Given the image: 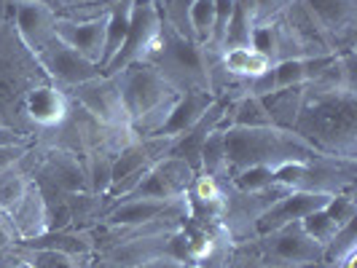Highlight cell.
<instances>
[{"instance_id": "4fadbf2b", "label": "cell", "mask_w": 357, "mask_h": 268, "mask_svg": "<svg viewBox=\"0 0 357 268\" xmlns=\"http://www.w3.org/2000/svg\"><path fill=\"white\" fill-rule=\"evenodd\" d=\"M70 116V97L59 86H54L49 81L36 84L33 89L24 94V102H22V118L27 129L33 132H43L49 134L54 129L68 121Z\"/></svg>"}, {"instance_id": "603a6c76", "label": "cell", "mask_w": 357, "mask_h": 268, "mask_svg": "<svg viewBox=\"0 0 357 268\" xmlns=\"http://www.w3.org/2000/svg\"><path fill=\"white\" fill-rule=\"evenodd\" d=\"M218 62H220L223 72L236 78V81H250L255 75L274 68V62L268 59L266 54H261L252 46H226L223 52L218 54Z\"/></svg>"}, {"instance_id": "8d00e7d4", "label": "cell", "mask_w": 357, "mask_h": 268, "mask_svg": "<svg viewBox=\"0 0 357 268\" xmlns=\"http://www.w3.org/2000/svg\"><path fill=\"white\" fill-rule=\"evenodd\" d=\"M135 268H194V266L188 260L178 258V255H159V258H153L148 263H140V266Z\"/></svg>"}, {"instance_id": "5bb4252c", "label": "cell", "mask_w": 357, "mask_h": 268, "mask_svg": "<svg viewBox=\"0 0 357 268\" xmlns=\"http://www.w3.org/2000/svg\"><path fill=\"white\" fill-rule=\"evenodd\" d=\"M8 6L14 14V33L33 56L56 40V11L52 6L36 0H19Z\"/></svg>"}, {"instance_id": "d590c367", "label": "cell", "mask_w": 357, "mask_h": 268, "mask_svg": "<svg viewBox=\"0 0 357 268\" xmlns=\"http://www.w3.org/2000/svg\"><path fill=\"white\" fill-rule=\"evenodd\" d=\"M271 91H277V81H274V68L266 72H261V75H255V78H250L248 81V94H252V97H266V94H271Z\"/></svg>"}, {"instance_id": "52a82bcc", "label": "cell", "mask_w": 357, "mask_h": 268, "mask_svg": "<svg viewBox=\"0 0 357 268\" xmlns=\"http://www.w3.org/2000/svg\"><path fill=\"white\" fill-rule=\"evenodd\" d=\"M266 266H325V250L304 231L301 220L252 239Z\"/></svg>"}, {"instance_id": "277c9868", "label": "cell", "mask_w": 357, "mask_h": 268, "mask_svg": "<svg viewBox=\"0 0 357 268\" xmlns=\"http://www.w3.org/2000/svg\"><path fill=\"white\" fill-rule=\"evenodd\" d=\"M148 65H153L178 91H210V72L202 43L180 36L167 22L161 27L159 49L148 59Z\"/></svg>"}, {"instance_id": "ab89813d", "label": "cell", "mask_w": 357, "mask_h": 268, "mask_svg": "<svg viewBox=\"0 0 357 268\" xmlns=\"http://www.w3.org/2000/svg\"><path fill=\"white\" fill-rule=\"evenodd\" d=\"M266 268H325V266H266Z\"/></svg>"}, {"instance_id": "7c38bea8", "label": "cell", "mask_w": 357, "mask_h": 268, "mask_svg": "<svg viewBox=\"0 0 357 268\" xmlns=\"http://www.w3.org/2000/svg\"><path fill=\"white\" fill-rule=\"evenodd\" d=\"M36 62L40 72L46 75V81L59 86V89H73L84 81H91L97 75H102L100 65L91 62L78 52H73L70 46H65L59 38L52 46H46L40 54H36Z\"/></svg>"}, {"instance_id": "cb8c5ba5", "label": "cell", "mask_w": 357, "mask_h": 268, "mask_svg": "<svg viewBox=\"0 0 357 268\" xmlns=\"http://www.w3.org/2000/svg\"><path fill=\"white\" fill-rule=\"evenodd\" d=\"M215 102V97L210 91H183L178 100V105L172 107L167 124L161 126L159 134H169V137H178L183 132H188L191 126L197 124L199 118L207 113V107Z\"/></svg>"}, {"instance_id": "d6986e66", "label": "cell", "mask_w": 357, "mask_h": 268, "mask_svg": "<svg viewBox=\"0 0 357 268\" xmlns=\"http://www.w3.org/2000/svg\"><path fill=\"white\" fill-rule=\"evenodd\" d=\"M282 22L290 27L293 38L298 40L304 56H328V54H336L331 38L325 36V30L320 27V22L309 14L301 0H290L287 8L282 11Z\"/></svg>"}, {"instance_id": "ba28073f", "label": "cell", "mask_w": 357, "mask_h": 268, "mask_svg": "<svg viewBox=\"0 0 357 268\" xmlns=\"http://www.w3.org/2000/svg\"><path fill=\"white\" fill-rule=\"evenodd\" d=\"M75 107H81L89 118L97 124L110 126V129H129V116H126L124 100H121V86L116 75H97L91 81H84L73 89H62Z\"/></svg>"}, {"instance_id": "9c48e42d", "label": "cell", "mask_w": 357, "mask_h": 268, "mask_svg": "<svg viewBox=\"0 0 357 268\" xmlns=\"http://www.w3.org/2000/svg\"><path fill=\"white\" fill-rule=\"evenodd\" d=\"M285 194L287 188H282V185H271V188H264V191H239L229 180L226 182V204H223V214H220V226L231 233L234 242L255 239V226H258L261 214Z\"/></svg>"}, {"instance_id": "f35d334b", "label": "cell", "mask_w": 357, "mask_h": 268, "mask_svg": "<svg viewBox=\"0 0 357 268\" xmlns=\"http://www.w3.org/2000/svg\"><path fill=\"white\" fill-rule=\"evenodd\" d=\"M8 3H19V0H8ZM36 3H46V6H52L54 11H56V0H36Z\"/></svg>"}, {"instance_id": "f1b7e54d", "label": "cell", "mask_w": 357, "mask_h": 268, "mask_svg": "<svg viewBox=\"0 0 357 268\" xmlns=\"http://www.w3.org/2000/svg\"><path fill=\"white\" fill-rule=\"evenodd\" d=\"M188 22H191V33H194V40L204 46V43L210 40V33H213L215 0H194V6H191V14H188Z\"/></svg>"}, {"instance_id": "d4e9b609", "label": "cell", "mask_w": 357, "mask_h": 268, "mask_svg": "<svg viewBox=\"0 0 357 268\" xmlns=\"http://www.w3.org/2000/svg\"><path fill=\"white\" fill-rule=\"evenodd\" d=\"M132 3L135 0H110L105 22V54H102V70L113 62V56L121 52L129 33V19H132Z\"/></svg>"}, {"instance_id": "6da1fadb", "label": "cell", "mask_w": 357, "mask_h": 268, "mask_svg": "<svg viewBox=\"0 0 357 268\" xmlns=\"http://www.w3.org/2000/svg\"><path fill=\"white\" fill-rule=\"evenodd\" d=\"M293 132L320 148L328 156L357 159V94H309Z\"/></svg>"}, {"instance_id": "8fae6325", "label": "cell", "mask_w": 357, "mask_h": 268, "mask_svg": "<svg viewBox=\"0 0 357 268\" xmlns=\"http://www.w3.org/2000/svg\"><path fill=\"white\" fill-rule=\"evenodd\" d=\"M194 178H197V169H191L183 159L167 156V159L156 161L145 172V178L121 198H185ZM121 198H116V201H121Z\"/></svg>"}, {"instance_id": "836d02e7", "label": "cell", "mask_w": 357, "mask_h": 268, "mask_svg": "<svg viewBox=\"0 0 357 268\" xmlns=\"http://www.w3.org/2000/svg\"><path fill=\"white\" fill-rule=\"evenodd\" d=\"M255 3V27H268L282 17L290 0H252Z\"/></svg>"}, {"instance_id": "e575fe53", "label": "cell", "mask_w": 357, "mask_h": 268, "mask_svg": "<svg viewBox=\"0 0 357 268\" xmlns=\"http://www.w3.org/2000/svg\"><path fill=\"white\" fill-rule=\"evenodd\" d=\"M33 145L36 143H0V172L19 166Z\"/></svg>"}, {"instance_id": "74e56055", "label": "cell", "mask_w": 357, "mask_h": 268, "mask_svg": "<svg viewBox=\"0 0 357 268\" xmlns=\"http://www.w3.org/2000/svg\"><path fill=\"white\" fill-rule=\"evenodd\" d=\"M110 0H56V14H65L73 8H89V6H102Z\"/></svg>"}, {"instance_id": "7a4b0ae2", "label": "cell", "mask_w": 357, "mask_h": 268, "mask_svg": "<svg viewBox=\"0 0 357 268\" xmlns=\"http://www.w3.org/2000/svg\"><path fill=\"white\" fill-rule=\"evenodd\" d=\"M223 134H226V156L231 172L248 166L282 169L287 164H306L312 159L328 156L309 140H304L298 132L280 126H252V129L223 126Z\"/></svg>"}, {"instance_id": "2e32d148", "label": "cell", "mask_w": 357, "mask_h": 268, "mask_svg": "<svg viewBox=\"0 0 357 268\" xmlns=\"http://www.w3.org/2000/svg\"><path fill=\"white\" fill-rule=\"evenodd\" d=\"M357 217V198L355 191H344V194H336L331 196V201L317 210V212L306 214L301 220L304 231L320 244L322 250H328V244L333 242V236Z\"/></svg>"}, {"instance_id": "484cf974", "label": "cell", "mask_w": 357, "mask_h": 268, "mask_svg": "<svg viewBox=\"0 0 357 268\" xmlns=\"http://www.w3.org/2000/svg\"><path fill=\"white\" fill-rule=\"evenodd\" d=\"M264 107L271 116V124L280 129H293L296 118L304 107V86H290V89H277L264 97Z\"/></svg>"}, {"instance_id": "30bf717a", "label": "cell", "mask_w": 357, "mask_h": 268, "mask_svg": "<svg viewBox=\"0 0 357 268\" xmlns=\"http://www.w3.org/2000/svg\"><path fill=\"white\" fill-rule=\"evenodd\" d=\"M161 217H180L191 220V204L185 198H121L110 204L100 214L97 226L102 228H129V226H145Z\"/></svg>"}, {"instance_id": "d6a6232c", "label": "cell", "mask_w": 357, "mask_h": 268, "mask_svg": "<svg viewBox=\"0 0 357 268\" xmlns=\"http://www.w3.org/2000/svg\"><path fill=\"white\" fill-rule=\"evenodd\" d=\"M226 268H266V263H264V258L258 255L252 239H248V242H236V244H234L231 258H229V266Z\"/></svg>"}, {"instance_id": "44dd1931", "label": "cell", "mask_w": 357, "mask_h": 268, "mask_svg": "<svg viewBox=\"0 0 357 268\" xmlns=\"http://www.w3.org/2000/svg\"><path fill=\"white\" fill-rule=\"evenodd\" d=\"M8 217L14 223V231H17L19 242L36 239V236L49 231V207H46V198L40 194L36 180L30 182L24 198L14 207V212L8 214Z\"/></svg>"}, {"instance_id": "f546056e", "label": "cell", "mask_w": 357, "mask_h": 268, "mask_svg": "<svg viewBox=\"0 0 357 268\" xmlns=\"http://www.w3.org/2000/svg\"><path fill=\"white\" fill-rule=\"evenodd\" d=\"M191 6H194V0H164L159 8H161V17H164V22H167L172 30H178L180 36H185V38H191V40H194L191 22H188Z\"/></svg>"}, {"instance_id": "4316f807", "label": "cell", "mask_w": 357, "mask_h": 268, "mask_svg": "<svg viewBox=\"0 0 357 268\" xmlns=\"http://www.w3.org/2000/svg\"><path fill=\"white\" fill-rule=\"evenodd\" d=\"M199 172H204V175H210V178L220 180V182L231 180L229 156H226V134H223V129H215V132H210V137L204 140Z\"/></svg>"}, {"instance_id": "5b68a950", "label": "cell", "mask_w": 357, "mask_h": 268, "mask_svg": "<svg viewBox=\"0 0 357 268\" xmlns=\"http://www.w3.org/2000/svg\"><path fill=\"white\" fill-rule=\"evenodd\" d=\"M357 161L339 156H320L306 164H287L274 169V182L287 191H306V194H325L336 196L344 191H355Z\"/></svg>"}, {"instance_id": "e0dca14e", "label": "cell", "mask_w": 357, "mask_h": 268, "mask_svg": "<svg viewBox=\"0 0 357 268\" xmlns=\"http://www.w3.org/2000/svg\"><path fill=\"white\" fill-rule=\"evenodd\" d=\"M105 22H107V11L102 17H94V19H68L56 14V38L65 46H70L73 52H78L81 56H86V59L97 62V65H102V54H105Z\"/></svg>"}, {"instance_id": "60d3db41", "label": "cell", "mask_w": 357, "mask_h": 268, "mask_svg": "<svg viewBox=\"0 0 357 268\" xmlns=\"http://www.w3.org/2000/svg\"><path fill=\"white\" fill-rule=\"evenodd\" d=\"M153 3H159V6H161V3H164V0H153Z\"/></svg>"}, {"instance_id": "3957f363", "label": "cell", "mask_w": 357, "mask_h": 268, "mask_svg": "<svg viewBox=\"0 0 357 268\" xmlns=\"http://www.w3.org/2000/svg\"><path fill=\"white\" fill-rule=\"evenodd\" d=\"M119 86H121V100H124L126 116H129V129L137 137H153L159 134L161 126L167 124L172 107L178 105L180 94L153 65L140 62L126 70L116 72Z\"/></svg>"}, {"instance_id": "8992f818", "label": "cell", "mask_w": 357, "mask_h": 268, "mask_svg": "<svg viewBox=\"0 0 357 268\" xmlns=\"http://www.w3.org/2000/svg\"><path fill=\"white\" fill-rule=\"evenodd\" d=\"M161 27H164V17H161L159 3L153 0H135L132 3V19H129V33L121 46V52L113 56V62L107 65L105 75H116V72L126 70L132 65L148 62L153 52L159 49Z\"/></svg>"}, {"instance_id": "ffe728a7", "label": "cell", "mask_w": 357, "mask_h": 268, "mask_svg": "<svg viewBox=\"0 0 357 268\" xmlns=\"http://www.w3.org/2000/svg\"><path fill=\"white\" fill-rule=\"evenodd\" d=\"M229 182V180H226ZM226 182L210 178L204 172H197L188 191V204H191V220L202 223H220L223 204H226Z\"/></svg>"}, {"instance_id": "4dcf8cb0", "label": "cell", "mask_w": 357, "mask_h": 268, "mask_svg": "<svg viewBox=\"0 0 357 268\" xmlns=\"http://www.w3.org/2000/svg\"><path fill=\"white\" fill-rule=\"evenodd\" d=\"M231 185L239 188V191H264V188H271V185H277L274 182V169L248 166V169L231 172Z\"/></svg>"}, {"instance_id": "ac0fdd59", "label": "cell", "mask_w": 357, "mask_h": 268, "mask_svg": "<svg viewBox=\"0 0 357 268\" xmlns=\"http://www.w3.org/2000/svg\"><path fill=\"white\" fill-rule=\"evenodd\" d=\"M331 201V196L325 194H306V191H287L285 196H280L266 212L261 214L258 226H255V236L268 233L274 228H282L287 223H298L306 214L317 212Z\"/></svg>"}, {"instance_id": "83f0119b", "label": "cell", "mask_w": 357, "mask_h": 268, "mask_svg": "<svg viewBox=\"0 0 357 268\" xmlns=\"http://www.w3.org/2000/svg\"><path fill=\"white\" fill-rule=\"evenodd\" d=\"M30 182H33V178H30L27 172H22L19 166L0 172V210L6 214L14 212V207H17L19 201L24 198V194H27Z\"/></svg>"}, {"instance_id": "9a60e30c", "label": "cell", "mask_w": 357, "mask_h": 268, "mask_svg": "<svg viewBox=\"0 0 357 268\" xmlns=\"http://www.w3.org/2000/svg\"><path fill=\"white\" fill-rule=\"evenodd\" d=\"M309 14L320 22L325 36L331 38L336 54L355 49L357 0H301Z\"/></svg>"}, {"instance_id": "7402d4cb", "label": "cell", "mask_w": 357, "mask_h": 268, "mask_svg": "<svg viewBox=\"0 0 357 268\" xmlns=\"http://www.w3.org/2000/svg\"><path fill=\"white\" fill-rule=\"evenodd\" d=\"M11 260L27 268H94V255H70L59 250H40V247H27V244H14Z\"/></svg>"}, {"instance_id": "1f68e13d", "label": "cell", "mask_w": 357, "mask_h": 268, "mask_svg": "<svg viewBox=\"0 0 357 268\" xmlns=\"http://www.w3.org/2000/svg\"><path fill=\"white\" fill-rule=\"evenodd\" d=\"M274 81H277V89L304 86L306 84L304 59H285V62H277V65H274Z\"/></svg>"}]
</instances>
